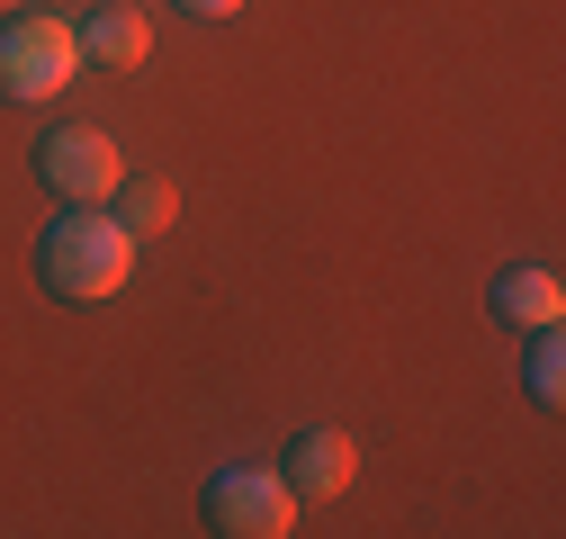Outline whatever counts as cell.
Masks as SVG:
<instances>
[{
    "label": "cell",
    "mask_w": 566,
    "mask_h": 539,
    "mask_svg": "<svg viewBox=\"0 0 566 539\" xmlns=\"http://www.w3.org/2000/svg\"><path fill=\"white\" fill-rule=\"evenodd\" d=\"M126 270H135V234L108 216V208H63L36 243V279L63 297V306H99L126 288Z\"/></svg>",
    "instance_id": "1"
},
{
    "label": "cell",
    "mask_w": 566,
    "mask_h": 539,
    "mask_svg": "<svg viewBox=\"0 0 566 539\" xmlns=\"http://www.w3.org/2000/svg\"><path fill=\"white\" fill-rule=\"evenodd\" d=\"M82 73V28L73 19H0V99H54Z\"/></svg>",
    "instance_id": "2"
},
{
    "label": "cell",
    "mask_w": 566,
    "mask_h": 539,
    "mask_svg": "<svg viewBox=\"0 0 566 539\" xmlns=\"http://www.w3.org/2000/svg\"><path fill=\"white\" fill-rule=\"evenodd\" d=\"M198 512H207L217 539H289L297 530V486L279 467H217Z\"/></svg>",
    "instance_id": "3"
},
{
    "label": "cell",
    "mask_w": 566,
    "mask_h": 539,
    "mask_svg": "<svg viewBox=\"0 0 566 539\" xmlns=\"http://www.w3.org/2000/svg\"><path fill=\"white\" fill-rule=\"evenodd\" d=\"M36 180L63 198V208H108L117 180H126V154L99 126H45L36 135Z\"/></svg>",
    "instance_id": "4"
},
{
    "label": "cell",
    "mask_w": 566,
    "mask_h": 539,
    "mask_svg": "<svg viewBox=\"0 0 566 539\" xmlns=\"http://www.w3.org/2000/svg\"><path fill=\"white\" fill-rule=\"evenodd\" d=\"M279 477L297 486V504H306V495H342L350 477H360V441H350V432H333V423H324V432H297Z\"/></svg>",
    "instance_id": "5"
},
{
    "label": "cell",
    "mask_w": 566,
    "mask_h": 539,
    "mask_svg": "<svg viewBox=\"0 0 566 539\" xmlns=\"http://www.w3.org/2000/svg\"><path fill=\"white\" fill-rule=\"evenodd\" d=\"M494 324H513V332H539V324H566V279L557 270H504V279L485 288Z\"/></svg>",
    "instance_id": "6"
},
{
    "label": "cell",
    "mask_w": 566,
    "mask_h": 539,
    "mask_svg": "<svg viewBox=\"0 0 566 539\" xmlns=\"http://www.w3.org/2000/svg\"><path fill=\"white\" fill-rule=\"evenodd\" d=\"M145 45H154V19L126 10V0H99V10L82 19V54L108 63V73H135V63H145Z\"/></svg>",
    "instance_id": "7"
},
{
    "label": "cell",
    "mask_w": 566,
    "mask_h": 539,
    "mask_svg": "<svg viewBox=\"0 0 566 539\" xmlns=\"http://www.w3.org/2000/svg\"><path fill=\"white\" fill-rule=\"evenodd\" d=\"M108 216H117L135 243H145V234H163V225L180 216V198H171V180H135V171H126L117 198H108Z\"/></svg>",
    "instance_id": "8"
},
{
    "label": "cell",
    "mask_w": 566,
    "mask_h": 539,
    "mask_svg": "<svg viewBox=\"0 0 566 539\" xmlns=\"http://www.w3.org/2000/svg\"><path fill=\"white\" fill-rule=\"evenodd\" d=\"M522 387H531V404H539V414H557V404H566V342H557V324H539V332H531Z\"/></svg>",
    "instance_id": "9"
},
{
    "label": "cell",
    "mask_w": 566,
    "mask_h": 539,
    "mask_svg": "<svg viewBox=\"0 0 566 539\" xmlns=\"http://www.w3.org/2000/svg\"><path fill=\"white\" fill-rule=\"evenodd\" d=\"M180 10H198V19H234L243 0H180Z\"/></svg>",
    "instance_id": "10"
},
{
    "label": "cell",
    "mask_w": 566,
    "mask_h": 539,
    "mask_svg": "<svg viewBox=\"0 0 566 539\" xmlns=\"http://www.w3.org/2000/svg\"><path fill=\"white\" fill-rule=\"evenodd\" d=\"M10 10H28V0H0V19H10Z\"/></svg>",
    "instance_id": "11"
}]
</instances>
